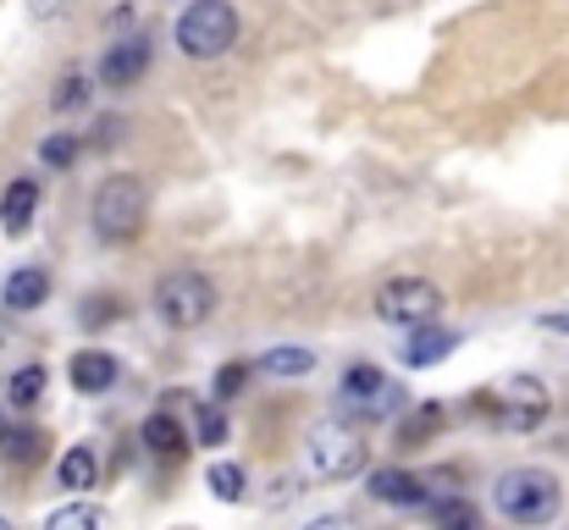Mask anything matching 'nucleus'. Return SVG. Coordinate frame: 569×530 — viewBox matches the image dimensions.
Masks as SVG:
<instances>
[{"label":"nucleus","mask_w":569,"mask_h":530,"mask_svg":"<svg viewBox=\"0 0 569 530\" xmlns=\"http://www.w3.org/2000/svg\"><path fill=\"white\" fill-rule=\"evenodd\" d=\"M398 381L392 376H381L371 364H355L349 376H343V409L355 414V420H381V414H392L398 409Z\"/></svg>","instance_id":"7"},{"label":"nucleus","mask_w":569,"mask_h":530,"mask_svg":"<svg viewBox=\"0 0 569 530\" xmlns=\"http://www.w3.org/2000/svg\"><path fill=\"white\" fill-rule=\"evenodd\" d=\"M44 526L50 530H106L111 526V514H106L100 503H67V509H56Z\"/></svg>","instance_id":"18"},{"label":"nucleus","mask_w":569,"mask_h":530,"mask_svg":"<svg viewBox=\"0 0 569 530\" xmlns=\"http://www.w3.org/2000/svg\"><path fill=\"white\" fill-rule=\"evenodd\" d=\"M559 503H565V487H559L553 470L515 464L492 481V509L509 526H548V520H559Z\"/></svg>","instance_id":"1"},{"label":"nucleus","mask_w":569,"mask_h":530,"mask_svg":"<svg viewBox=\"0 0 569 530\" xmlns=\"http://www.w3.org/2000/svg\"><path fill=\"white\" fill-rule=\"evenodd\" d=\"M371 498L392 503V509H426L431 503V481L426 476H409V470H377L371 476Z\"/></svg>","instance_id":"10"},{"label":"nucleus","mask_w":569,"mask_h":530,"mask_svg":"<svg viewBox=\"0 0 569 530\" xmlns=\"http://www.w3.org/2000/svg\"><path fill=\"white\" fill-rule=\"evenodd\" d=\"M28 6V17H39V22H56V17H67L78 0H22Z\"/></svg>","instance_id":"27"},{"label":"nucleus","mask_w":569,"mask_h":530,"mask_svg":"<svg viewBox=\"0 0 569 530\" xmlns=\"http://www.w3.org/2000/svg\"><path fill=\"white\" fill-rule=\"evenodd\" d=\"M89 94H94V89H89V78H83V72H61V83H56L50 106H56V111H83V106H89Z\"/></svg>","instance_id":"20"},{"label":"nucleus","mask_w":569,"mask_h":530,"mask_svg":"<svg viewBox=\"0 0 569 530\" xmlns=\"http://www.w3.org/2000/svg\"><path fill=\"white\" fill-rule=\"evenodd\" d=\"M260 370H266V376H277V381H288V376H310V370H316V353L282 343V349L260 353Z\"/></svg>","instance_id":"16"},{"label":"nucleus","mask_w":569,"mask_h":530,"mask_svg":"<svg viewBox=\"0 0 569 530\" xmlns=\"http://www.w3.org/2000/svg\"><path fill=\"white\" fill-rule=\"evenodd\" d=\"M0 437H6V420H0Z\"/></svg>","instance_id":"31"},{"label":"nucleus","mask_w":569,"mask_h":530,"mask_svg":"<svg viewBox=\"0 0 569 530\" xmlns=\"http://www.w3.org/2000/svg\"><path fill=\"white\" fill-rule=\"evenodd\" d=\"M144 448H150L156 459H178L189 442H183V426H178L172 414H150V420H144Z\"/></svg>","instance_id":"15"},{"label":"nucleus","mask_w":569,"mask_h":530,"mask_svg":"<svg viewBox=\"0 0 569 530\" xmlns=\"http://www.w3.org/2000/svg\"><path fill=\"white\" fill-rule=\"evenodd\" d=\"M437 420H442V409H420V414L398 431V442H403V448H415V437H420V431H437Z\"/></svg>","instance_id":"26"},{"label":"nucleus","mask_w":569,"mask_h":530,"mask_svg":"<svg viewBox=\"0 0 569 530\" xmlns=\"http://www.w3.org/2000/svg\"><path fill=\"white\" fill-rule=\"evenodd\" d=\"M78 150H83V144H78V133H50V139L39 144V161H44V167H72V161H78Z\"/></svg>","instance_id":"22"},{"label":"nucleus","mask_w":569,"mask_h":530,"mask_svg":"<svg viewBox=\"0 0 569 530\" xmlns=\"http://www.w3.org/2000/svg\"><path fill=\"white\" fill-rule=\"evenodd\" d=\"M56 476H61V487H67V492H89V487H94V476H100V464H94V453H89V448H67V453H61V464H56Z\"/></svg>","instance_id":"17"},{"label":"nucleus","mask_w":569,"mask_h":530,"mask_svg":"<svg viewBox=\"0 0 569 530\" xmlns=\"http://www.w3.org/2000/svg\"><path fill=\"white\" fill-rule=\"evenodd\" d=\"M72 387L78 392H106V387H117V353H106V349H83V353H72Z\"/></svg>","instance_id":"13"},{"label":"nucleus","mask_w":569,"mask_h":530,"mask_svg":"<svg viewBox=\"0 0 569 530\" xmlns=\"http://www.w3.org/2000/svg\"><path fill=\"white\" fill-rule=\"evenodd\" d=\"M459 349V332L453 327H437V321H420V332L403 343V364H437Z\"/></svg>","instance_id":"14"},{"label":"nucleus","mask_w":569,"mask_h":530,"mask_svg":"<svg viewBox=\"0 0 569 530\" xmlns=\"http://www.w3.org/2000/svg\"><path fill=\"white\" fill-rule=\"evenodd\" d=\"M44 381H50V376H44V364H22V370L6 381V398H11L17 409H28V403H39V398H44Z\"/></svg>","instance_id":"19"},{"label":"nucleus","mask_w":569,"mask_h":530,"mask_svg":"<svg viewBox=\"0 0 569 530\" xmlns=\"http://www.w3.org/2000/svg\"><path fill=\"white\" fill-rule=\"evenodd\" d=\"M144 72H150V39L144 33H128L100 56V83L106 89H133Z\"/></svg>","instance_id":"9"},{"label":"nucleus","mask_w":569,"mask_h":530,"mask_svg":"<svg viewBox=\"0 0 569 530\" xmlns=\"http://www.w3.org/2000/svg\"><path fill=\"white\" fill-rule=\"evenodd\" d=\"M216 316V282L204 271H172L156 288V321L172 332H193Z\"/></svg>","instance_id":"4"},{"label":"nucleus","mask_w":569,"mask_h":530,"mask_svg":"<svg viewBox=\"0 0 569 530\" xmlns=\"http://www.w3.org/2000/svg\"><path fill=\"white\" fill-rule=\"evenodd\" d=\"M487 409H498V420L509 431H531L548 420V387L537 376H515V381H503V398H487Z\"/></svg>","instance_id":"8"},{"label":"nucleus","mask_w":569,"mask_h":530,"mask_svg":"<svg viewBox=\"0 0 569 530\" xmlns=\"http://www.w3.org/2000/svg\"><path fill=\"white\" fill-rule=\"evenodd\" d=\"M0 442H11V459H33V453H39V437H33V431H22V437H0Z\"/></svg>","instance_id":"29"},{"label":"nucleus","mask_w":569,"mask_h":530,"mask_svg":"<svg viewBox=\"0 0 569 530\" xmlns=\"http://www.w3.org/2000/svg\"><path fill=\"white\" fill-rule=\"evenodd\" d=\"M33 210H39V182H33V177H17V182L6 188V199H0V227H6V238H22L28 221H33Z\"/></svg>","instance_id":"12"},{"label":"nucleus","mask_w":569,"mask_h":530,"mask_svg":"<svg viewBox=\"0 0 569 530\" xmlns=\"http://www.w3.org/2000/svg\"><path fill=\"white\" fill-rule=\"evenodd\" d=\"M111 316H122V299H106V293H94V299H89V310H83V327H106Z\"/></svg>","instance_id":"25"},{"label":"nucleus","mask_w":569,"mask_h":530,"mask_svg":"<svg viewBox=\"0 0 569 530\" xmlns=\"http://www.w3.org/2000/svg\"><path fill=\"white\" fill-rule=\"evenodd\" d=\"M426 509H431V520H442V526H476V509L459 503V498H442V503H426Z\"/></svg>","instance_id":"24"},{"label":"nucleus","mask_w":569,"mask_h":530,"mask_svg":"<svg viewBox=\"0 0 569 530\" xmlns=\"http://www.w3.org/2000/svg\"><path fill=\"white\" fill-rule=\"evenodd\" d=\"M204 487H210L221 503H238V498H243V470H238V464H210Z\"/></svg>","instance_id":"21"},{"label":"nucleus","mask_w":569,"mask_h":530,"mask_svg":"<svg viewBox=\"0 0 569 530\" xmlns=\"http://www.w3.org/2000/svg\"><path fill=\"white\" fill-rule=\"evenodd\" d=\"M238 44V11L232 0H193L178 17V50L189 61H221Z\"/></svg>","instance_id":"3"},{"label":"nucleus","mask_w":569,"mask_h":530,"mask_svg":"<svg viewBox=\"0 0 569 530\" xmlns=\"http://www.w3.org/2000/svg\"><path fill=\"white\" fill-rule=\"evenodd\" d=\"M193 437H199L204 448H221V442H227V414H221L216 403H210V409H199V431H193Z\"/></svg>","instance_id":"23"},{"label":"nucleus","mask_w":569,"mask_h":530,"mask_svg":"<svg viewBox=\"0 0 569 530\" xmlns=\"http://www.w3.org/2000/svg\"><path fill=\"white\" fill-rule=\"evenodd\" d=\"M377 316L387 321V327H420V321H437V316H442V288L426 282V277H392V282H381Z\"/></svg>","instance_id":"6"},{"label":"nucleus","mask_w":569,"mask_h":530,"mask_svg":"<svg viewBox=\"0 0 569 530\" xmlns=\"http://www.w3.org/2000/svg\"><path fill=\"white\" fill-rule=\"evenodd\" d=\"M542 327H548V332H569V316H548Z\"/></svg>","instance_id":"30"},{"label":"nucleus","mask_w":569,"mask_h":530,"mask_svg":"<svg viewBox=\"0 0 569 530\" xmlns=\"http://www.w3.org/2000/svg\"><path fill=\"white\" fill-rule=\"evenodd\" d=\"M144 216H150V188L133 172H117L94 188V232H100L106 243L139 238V232H144Z\"/></svg>","instance_id":"2"},{"label":"nucleus","mask_w":569,"mask_h":530,"mask_svg":"<svg viewBox=\"0 0 569 530\" xmlns=\"http://www.w3.org/2000/svg\"><path fill=\"white\" fill-rule=\"evenodd\" d=\"M238 387H243V364H227V370L216 376V398H232Z\"/></svg>","instance_id":"28"},{"label":"nucleus","mask_w":569,"mask_h":530,"mask_svg":"<svg viewBox=\"0 0 569 530\" xmlns=\"http://www.w3.org/2000/svg\"><path fill=\"white\" fill-rule=\"evenodd\" d=\"M305 453H310V470L321 481H355V476H366V442H360V431H349L338 420H321L310 431Z\"/></svg>","instance_id":"5"},{"label":"nucleus","mask_w":569,"mask_h":530,"mask_svg":"<svg viewBox=\"0 0 569 530\" xmlns=\"http://www.w3.org/2000/svg\"><path fill=\"white\" fill-rule=\"evenodd\" d=\"M0 299H6V310H17V316L39 310V304L50 299V271H44V266H17V271L6 277Z\"/></svg>","instance_id":"11"}]
</instances>
